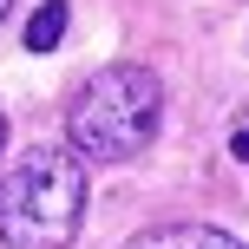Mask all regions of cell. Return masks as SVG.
Segmentation results:
<instances>
[{"mask_svg":"<svg viewBox=\"0 0 249 249\" xmlns=\"http://www.w3.org/2000/svg\"><path fill=\"white\" fill-rule=\"evenodd\" d=\"M158 118H164V86L151 66H138V59L99 66L66 112V144L79 164H118L158 138Z\"/></svg>","mask_w":249,"mask_h":249,"instance_id":"1","label":"cell"},{"mask_svg":"<svg viewBox=\"0 0 249 249\" xmlns=\"http://www.w3.org/2000/svg\"><path fill=\"white\" fill-rule=\"evenodd\" d=\"M86 164L72 151L39 144L0 177V243L7 249H72L79 223H86Z\"/></svg>","mask_w":249,"mask_h":249,"instance_id":"2","label":"cell"},{"mask_svg":"<svg viewBox=\"0 0 249 249\" xmlns=\"http://www.w3.org/2000/svg\"><path fill=\"white\" fill-rule=\"evenodd\" d=\"M124 249H249V243L230 236V230H216V223H151Z\"/></svg>","mask_w":249,"mask_h":249,"instance_id":"3","label":"cell"},{"mask_svg":"<svg viewBox=\"0 0 249 249\" xmlns=\"http://www.w3.org/2000/svg\"><path fill=\"white\" fill-rule=\"evenodd\" d=\"M66 20H72L66 0H39L33 20H26V53H53V46L66 39Z\"/></svg>","mask_w":249,"mask_h":249,"instance_id":"4","label":"cell"},{"mask_svg":"<svg viewBox=\"0 0 249 249\" xmlns=\"http://www.w3.org/2000/svg\"><path fill=\"white\" fill-rule=\"evenodd\" d=\"M230 158L249 164V124H236V131H230Z\"/></svg>","mask_w":249,"mask_h":249,"instance_id":"5","label":"cell"},{"mask_svg":"<svg viewBox=\"0 0 249 249\" xmlns=\"http://www.w3.org/2000/svg\"><path fill=\"white\" fill-rule=\"evenodd\" d=\"M7 7H13V0H0V20H7Z\"/></svg>","mask_w":249,"mask_h":249,"instance_id":"6","label":"cell"},{"mask_svg":"<svg viewBox=\"0 0 249 249\" xmlns=\"http://www.w3.org/2000/svg\"><path fill=\"white\" fill-rule=\"evenodd\" d=\"M0 138H7V124H0Z\"/></svg>","mask_w":249,"mask_h":249,"instance_id":"7","label":"cell"}]
</instances>
